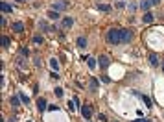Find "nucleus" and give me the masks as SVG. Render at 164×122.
I'll return each instance as SVG.
<instances>
[{
	"label": "nucleus",
	"mask_w": 164,
	"mask_h": 122,
	"mask_svg": "<svg viewBox=\"0 0 164 122\" xmlns=\"http://www.w3.org/2000/svg\"><path fill=\"white\" fill-rule=\"evenodd\" d=\"M39 28H41V30H44V32H52V28H50L44 20H39Z\"/></svg>",
	"instance_id": "obj_16"
},
{
	"label": "nucleus",
	"mask_w": 164,
	"mask_h": 122,
	"mask_svg": "<svg viewBox=\"0 0 164 122\" xmlns=\"http://www.w3.org/2000/svg\"><path fill=\"white\" fill-rule=\"evenodd\" d=\"M153 17H155V15H153L151 11H146V13H144V17H142V20H144L146 24H149V22H153Z\"/></svg>",
	"instance_id": "obj_13"
},
{
	"label": "nucleus",
	"mask_w": 164,
	"mask_h": 122,
	"mask_svg": "<svg viewBox=\"0 0 164 122\" xmlns=\"http://www.w3.org/2000/svg\"><path fill=\"white\" fill-rule=\"evenodd\" d=\"M138 8L142 9L144 13L149 11V8H151V0H140V2H138Z\"/></svg>",
	"instance_id": "obj_7"
},
{
	"label": "nucleus",
	"mask_w": 164,
	"mask_h": 122,
	"mask_svg": "<svg viewBox=\"0 0 164 122\" xmlns=\"http://www.w3.org/2000/svg\"><path fill=\"white\" fill-rule=\"evenodd\" d=\"M148 59H149V65H153V67H157V65H160V59H159V56H157L155 52H151V54L148 56Z\"/></svg>",
	"instance_id": "obj_8"
},
{
	"label": "nucleus",
	"mask_w": 164,
	"mask_h": 122,
	"mask_svg": "<svg viewBox=\"0 0 164 122\" xmlns=\"http://www.w3.org/2000/svg\"><path fill=\"white\" fill-rule=\"evenodd\" d=\"M107 41L111 44H122V39H120V30L118 28H111L107 32Z\"/></svg>",
	"instance_id": "obj_1"
},
{
	"label": "nucleus",
	"mask_w": 164,
	"mask_h": 122,
	"mask_svg": "<svg viewBox=\"0 0 164 122\" xmlns=\"http://www.w3.org/2000/svg\"><path fill=\"white\" fill-rule=\"evenodd\" d=\"M20 54H24V56H28L30 52H28V48H20Z\"/></svg>",
	"instance_id": "obj_28"
},
{
	"label": "nucleus",
	"mask_w": 164,
	"mask_h": 122,
	"mask_svg": "<svg viewBox=\"0 0 164 122\" xmlns=\"http://www.w3.org/2000/svg\"><path fill=\"white\" fill-rule=\"evenodd\" d=\"M81 115H83L87 120H90V117H92V109H90V106H83V107H81Z\"/></svg>",
	"instance_id": "obj_9"
},
{
	"label": "nucleus",
	"mask_w": 164,
	"mask_h": 122,
	"mask_svg": "<svg viewBox=\"0 0 164 122\" xmlns=\"http://www.w3.org/2000/svg\"><path fill=\"white\" fill-rule=\"evenodd\" d=\"M11 30L17 32V33H22V32H24V22H20V20L13 22V24H11Z\"/></svg>",
	"instance_id": "obj_5"
},
{
	"label": "nucleus",
	"mask_w": 164,
	"mask_h": 122,
	"mask_svg": "<svg viewBox=\"0 0 164 122\" xmlns=\"http://www.w3.org/2000/svg\"><path fill=\"white\" fill-rule=\"evenodd\" d=\"M136 96H140V98H142V100H144V104H146L148 107H151V100L148 98V96H144V94H138V92H136Z\"/></svg>",
	"instance_id": "obj_20"
},
{
	"label": "nucleus",
	"mask_w": 164,
	"mask_h": 122,
	"mask_svg": "<svg viewBox=\"0 0 164 122\" xmlns=\"http://www.w3.org/2000/svg\"><path fill=\"white\" fill-rule=\"evenodd\" d=\"M96 89H98V80L92 78L90 83H89V91H90V92H96Z\"/></svg>",
	"instance_id": "obj_11"
},
{
	"label": "nucleus",
	"mask_w": 164,
	"mask_h": 122,
	"mask_svg": "<svg viewBox=\"0 0 164 122\" xmlns=\"http://www.w3.org/2000/svg\"><path fill=\"white\" fill-rule=\"evenodd\" d=\"M2 11L4 13H13V6L8 4V2H2Z\"/></svg>",
	"instance_id": "obj_14"
},
{
	"label": "nucleus",
	"mask_w": 164,
	"mask_h": 122,
	"mask_svg": "<svg viewBox=\"0 0 164 122\" xmlns=\"http://www.w3.org/2000/svg\"><path fill=\"white\" fill-rule=\"evenodd\" d=\"M76 44H78L79 48H85V46H87V37H78V39H76Z\"/></svg>",
	"instance_id": "obj_15"
},
{
	"label": "nucleus",
	"mask_w": 164,
	"mask_h": 122,
	"mask_svg": "<svg viewBox=\"0 0 164 122\" xmlns=\"http://www.w3.org/2000/svg\"><path fill=\"white\" fill-rule=\"evenodd\" d=\"M9 102H11V107H13V109L18 107V98H17V96H11V100H9Z\"/></svg>",
	"instance_id": "obj_21"
},
{
	"label": "nucleus",
	"mask_w": 164,
	"mask_h": 122,
	"mask_svg": "<svg viewBox=\"0 0 164 122\" xmlns=\"http://www.w3.org/2000/svg\"><path fill=\"white\" fill-rule=\"evenodd\" d=\"M68 8V2H65V0H57V2L52 4V9L54 11H65Z\"/></svg>",
	"instance_id": "obj_3"
},
{
	"label": "nucleus",
	"mask_w": 164,
	"mask_h": 122,
	"mask_svg": "<svg viewBox=\"0 0 164 122\" xmlns=\"http://www.w3.org/2000/svg\"><path fill=\"white\" fill-rule=\"evenodd\" d=\"M55 96H59V98L63 96V89L61 87H55Z\"/></svg>",
	"instance_id": "obj_25"
},
{
	"label": "nucleus",
	"mask_w": 164,
	"mask_h": 122,
	"mask_svg": "<svg viewBox=\"0 0 164 122\" xmlns=\"http://www.w3.org/2000/svg\"><path fill=\"white\" fill-rule=\"evenodd\" d=\"M18 98H20V102L30 104V98H28V96H24V92H18Z\"/></svg>",
	"instance_id": "obj_22"
},
{
	"label": "nucleus",
	"mask_w": 164,
	"mask_h": 122,
	"mask_svg": "<svg viewBox=\"0 0 164 122\" xmlns=\"http://www.w3.org/2000/svg\"><path fill=\"white\" fill-rule=\"evenodd\" d=\"M120 39H122V44H127V43H131V41H133V32H131L129 28H124V30H120Z\"/></svg>",
	"instance_id": "obj_2"
},
{
	"label": "nucleus",
	"mask_w": 164,
	"mask_h": 122,
	"mask_svg": "<svg viewBox=\"0 0 164 122\" xmlns=\"http://www.w3.org/2000/svg\"><path fill=\"white\" fill-rule=\"evenodd\" d=\"M72 24H74V19L65 17V19H63V22H61V28H63V30H68V28H72Z\"/></svg>",
	"instance_id": "obj_6"
},
{
	"label": "nucleus",
	"mask_w": 164,
	"mask_h": 122,
	"mask_svg": "<svg viewBox=\"0 0 164 122\" xmlns=\"http://www.w3.org/2000/svg\"><path fill=\"white\" fill-rule=\"evenodd\" d=\"M46 106H48V104H46V100H44V98H39V100H37V109H39L41 113L46 109Z\"/></svg>",
	"instance_id": "obj_12"
},
{
	"label": "nucleus",
	"mask_w": 164,
	"mask_h": 122,
	"mask_svg": "<svg viewBox=\"0 0 164 122\" xmlns=\"http://www.w3.org/2000/svg\"><path fill=\"white\" fill-rule=\"evenodd\" d=\"M136 8H138V4H129V6H127V9H129L131 13H133V11H135Z\"/></svg>",
	"instance_id": "obj_26"
},
{
	"label": "nucleus",
	"mask_w": 164,
	"mask_h": 122,
	"mask_svg": "<svg viewBox=\"0 0 164 122\" xmlns=\"http://www.w3.org/2000/svg\"><path fill=\"white\" fill-rule=\"evenodd\" d=\"M33 43H35V44H41V43H42V37H41V35H35V37H33Z\"/></svg>",
	"instance_id": "obj_24"
},
{
	"label": "nucleus",
	"mask_w": 164,
	"mask_h": 122,
	"mask_svg": "<svg viewBox=\"0 0 164 122\" xmlns=\"http://www.w3.org/2000/svg\"><path fill=\"white\" fill-rule=\"evenodd\" d=\"M98 65H100V68H103V70H105V68L111 65V59H109L107 56H100V58H98Z\"/></svg>",
	"instance_id": "obj_4"
},
{
	"label": "nucleus",
	"mask_w": 164,
	"mask_h": 122,
	"mask_svg": "<svg viewBox=\"0 0 164 122\" xmlns=\"http://www.w3.org/2000/svg\"><path fill=\"white\" fill-rule=\"evenodd\" d=\"M131 122H151V120H148V118H136V120H131Z\"/></svg>",
	"instance_id": "obj_27"
},
{
	"label": "nucleus",
	"mask_w": 164,
	"mask_h": 122,
	"mask_svg": "<svg viewBox=\"0 0 164 122\" xmlns=\"http://www.w3.org/2000/svg\"><path fill=\"white\" fill-rule=\"evenodd\" d=\"M48 19H52V20H57V19H59V11H54V9H50V11H48Z\"/></svg>",
	"instance_id": "obj_17"
},
{
	"label": "nucleus",
	"mask_w": 164,
	"mask_h": 122,
	"mask_svg": "<svg viewBox=\"0 0 164 122\" xmlns=\"http://www.w3.org/2000/svg\"><path fill=\"white\" fill-rule=\"evenodd\" d=\"M162 70H164V61H162Z\"/></svg>",
	"instance_id": "obj_30"
},
{
	"label": "nucleus",
	"mask_w": 164,
	"mask_h": 122,
	"mask_svg": "<svg viewBox=\"0 0 164 122\" xmlns=\"http://www.w3.org/2000/svg\"><path fill=\"white\" fill-rule=\"evenodd\" d=\"M17 2H22V0H17Z\"/></svg>",
	"instance_id": "obj_31"
},
{
	"label": "nucleus",
	"mask_w": 164,
	"mask_h": 122,
	"mask_svg": "<svg viewBox=\"0 0 164 122\" xmlns=\"http://www.w3.org/2000/svg\"><path fill=\"white\" fill-rule=\"evenodd\" d=\"M9 44H11V41L4 35V37H2V46H4V48H9Z\"/></svg>",
	"instance_id": "obj_23"
},
{
	"label": "nucleus",
	"mask_w": 164,
	"mask_h": 122,
	"mask_svg": "<svg viewBox=\"0 0 164 122\" xmlns=\"http://www.w3.org/2000/svg\"><path fill=\"white\" fill-rule=\"evenodd\" d=\"M160 4V0H151V6H159Z\"/></svg>",
	"instance_id": "obj_29"
},
{
	"label": "nucleus",
	"mask_w": 164,
	"mask_h": 122,
	"mask_svg": "<svg viewBox=\"0 0 164 122\" xmlns=\"http://www.w3.org/2000/svg\"><path fill=\"white\" fill-rule=\"evenodd\" d=\"M87 61H89V68H90V70L96 68V59H94V58H89Z\"/></svg>",
	"instance_id": "obj_19"
},
{
	"label": "nucleus",
	"mask_w": 164,
	"mask_h": 122,
	"mask_svg": "<svg viewBox=\"0 0 164 122\" xmlns=\"http://www.w3.org/2000/svg\"><path fill=\"white\" fill-rule=\"evenodd\" d=\"M96 9L103 11V13H109L111 11V4H96Z\"/></svg>",
	"instance_id": "obj_10"
},
{
	"label": "nucleus",
	"mask_w": 164,
	"mask_h": 122,
	"mask_svg": "<svg viewBox=\"0 0 164 122\" xmlns=\"http://www.w3.org/2000/svg\"><path fill=\"white\" fill-rule=\"evenodd\" d=\"M50 67H52V70H55V72L59 70V63H57V59H55V58H52V59H50Z\"/></svg>",
	"instance_id": "obj_18"
}]
</instances>
